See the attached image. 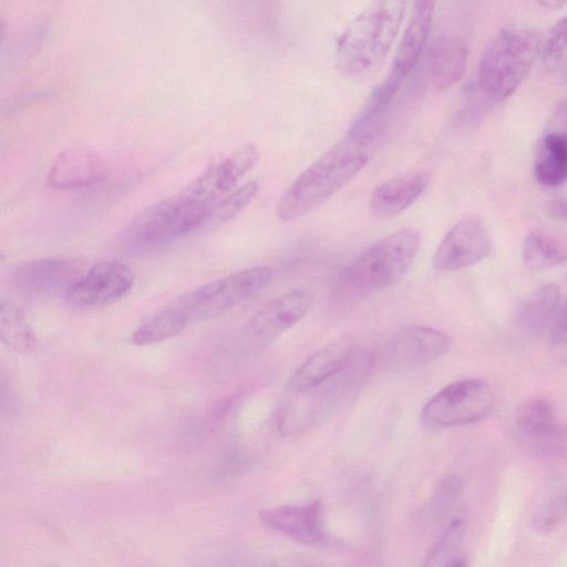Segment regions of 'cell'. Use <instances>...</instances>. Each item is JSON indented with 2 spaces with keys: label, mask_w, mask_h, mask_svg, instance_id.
I'll use <instances>...</instances> for the list:
<instances>
[{
  "label": "cell",
  "mask_w": 567,
  "mask_h": 567,
  "mask_svg": "<svg viewBox=\"0 0 567 567\" xmlns=\"http://www.w3.org/2000/svg\"><path fill=\"white\" fill-rule=\"evenodd\" d=\"M529 455L542 460L567 457V423L560 422L554 431L539 441L523 449Z\"/></svg>",
  "instance_id": "30"
},
{
  "label": "cell",
  "mask_w": 567,
  "mask_h": 567,
  "mask_svg": "<svg viewBox=\"0 0 567 567\" xmlns=\"http://www.w3.org/2000/svg\"><path fill=\"white\" fill-rule=\"evenodd\" d=\"M189 323L175 305L169 306L142 322L132 333L137 346L153 344L179 334Z\"/></svg>",
  "instance_id": "24"
},
{
  "label": "cell",
  "mask_w": 567,
  "mask_h": 567,
  "mask_svg": "<svg viewBox=\"0 0 567 567\" xmlns=\"http://www.w3.org/2000/svg\"><path fill=\"white\" fill-rule=\"evenodd\" d=\"M450 347L451 338L444 331L426 326H409L392 337L389 358L395 369L411 370L439 360Z\"/></svg>",
  "instance_id": "17"
},
{
  "label": "cell",
  "mask_w": 567,
  "mask_h": 567,
  "mask_svg": "<svg viewBox=\"0 0 567 567\" xmlns=\"http://www.w3.org/2000/svg\"><path fill=\"white\" fill-rule=\"evenodd\" d=\"M539 32L526 25H508L487 44L481 59L477 89L494 102L509 97L528 75L539 58Z\"/></svg>",
  "instance_id": "3"
},
{
  "label": "cell",
  "mask_w": 567,
  "mask_h": 567,
  "mask_svg": "<svg viewBox=\"0 0 567 567\" xmlns=\"http://www.w3.org/2000/svg\"><path fill=\"white\" fill-rule=\"evenodd\" d=\"M134 274L118 260H105L93 265L65 292V298L79 307H96L112 303L132 289Z\"/></svg>",
  "instance_id": "12"
},
{
  "label": "cell",
  "mask_w": 567,
  "mask_h": 567,
  "mask_svg": "<svg viewBox=\"0 0 567 567\" xmlns=\"http://www.w3.org/2000/svg\"><path fill=\"white\" fill-rule=\"evenodd\" d=\"M435 4L436 0H414L392 66L381 82L388 90L401 93L405 80L417 65L429 39Z\"/></svg>",
  "instance_id": "14"
},
{
  "label": "cell",
  "mask_w": 567,
  "mask_h": 567,
  "mask_svg": "<svg viewBox=\"0 0 567 567\" xmlns=\"http://www.w3.org/2000/svg\"><path fill=\"white\" fill-rule=\"evenodd\" d=\"M420 246L421 235L411 227L378 240L342 269L340 291L357 297L395 285L409 271Z\"/></svg>",
  "instance_id": "4"
},
{
  "label": "cell",
  "mask_w": 567,
  "mask_h": 567,
  "mask_svg": "<svg viewBox=\"0 0 567 567\" xmlns=\"http://www.w3.org/2000/svg\"><path fill=\"white\" fill-rule=\"evenodd\" d=\"M546 210L550 218L567 221V198H555L550 200Z\"/></svg>",
  "instance_id": "34"
},
{
  "label": "cell",
  "mask_w": 567,
  "mask_h": 567,
  "mask_svg": "<svg viewBox=\"0 0 567 567\" xmlns=\"http://www.w3.org/2000/svg\"><path fill=\"white\" fill-rule=\"evenodd\" d=\"M514 423L519 443L524 447L547 435L560 421L550 399L533 395L522 400L516 406Z\"/></svg>",
  "instance_id": "21"
},
{
  "label": "cell",
  "mask_w": 567,
  "mask_h": 567,
  "mask_svg": "<svg viewBox=\"0 0 567 567\" xmlns=\"http://www.w3.org/2000/svg\"><path fill=\"white\" fill-rule=\"evenodd\" d=\"M85 271L75 257H47L23 261L12 271L19 292L30 298H43L65 292Z\"/></svg>",
  "instance_id": "11"
},
{
  "label": "cell",
  "mask_w": 567,
  "mask_h": 567,
  "mask_svg": "<svg viewBox=\"0 0 567 567\" xmlns=\"http://www.w3.org/2000/svg\"><path fill=\"white\" fill-rule=\"evenodd\" d=\"M0 336L2 342L19 353H27L34 347V336L23 311L11 300H1Z\"/></svg>",
  "instance_id": "26"
},
{
  "label": "cell",
  "mask_w": 567,
  "mask_h": 567,
  "mask_svg": "<svg viewBox=\"0 0 567 567\" xmlns=\"http://www.w3.org/2000/svg\"><path fill=\"white\" fill-rule=\"evenodd\" d=\"M546 9H560L567 4V0H537Z\"/></svg>",
  "instance_id": "35"
},
{
  "label": "cell",
  "mask_w": 567,
  "mask_h": 567,
  "mask_svg": "<svg viewBox=\"0 0 567 567\" xmlns=\"http://www.w3.org/2000/svg\"><path fill=\"white\" fill-rule=\"evenodd\" d=\"M364 353L349 339L323 346L296 369L285 393H301L333 380L353 367Z\"/></svg>",
  "instance_id": "13"
},
{
  "label": "cell",
  "mask_w": 567,
  "mask_h": 567,
  "mask_svg": "<svg viewBox=\"0 0 567 567\" xmlns=\"http://www.w3.org/2000/svg\"><path fill=\"white\" fill-rule=\"evenodd\" d=\"M539 59L559 83H567V17L557 21L542 42Z\"/></svg>",
  "instance_id": "28"
},
{
  "label": "cell",
  "mask_w": 567,
  "mask_h": 567,
  "mask_svg": "<svg viewBox=\"0 0 567 567\" xmlns=\"http://www.w3.org/2000/svg\"><path fill=\"white\" fill-rule=\"evenodd\" d=\"M566 504H567V497H566Z\"/></svg>",
  "instance_id": "36"
},
{
  "label": "cell",
  "mask_w": 567,
  "mask_h": 567,
  "mask_svg": "<svg viewBox=\"0 0 567 567\" xmlns=\"http://www.w3.org/2000/svg\"><path fill=\"white\" fill-rule=\"evenodd\" d=\"M494 401V392L485 380H457L429 399L422 409L421 421L432 430L472 424L489 414Z\"/></svg>",
  "instance_id": "7"
},
{
  "label": "cell",
  "mask_w": 567,
  "mask_h": 567,
  "mask_svg": "<svg viewBox=\"0 0 567 567\" xmlns=\"http://www.w3.org/2000/svg\"><path fill=\"white\" fill-rule=\"evenodd\" d=\"M549 347L558 363H567V298L551 321L549 330Z\"/></svg>",
  "instance_id": "31"
},
{
  "label": "cell",
  "mask_w": 567,
  "mask_h": 567,
  "mask_svg": "<svg viewBox=\"0 0 567 567\" xmlns=\"http://www.w3.org/2000/svg\"><path fill=\"white\" fill-rule=\"evenodd\" d=\"M213 20L240 41L269 37L279 18L278 0H205Z\"/></svg>",
  "instance_id": "8"
},
{
  "label": "cell",
  "mask_w": 567,
  "mask_h": 567,
  "mask_svg": "<svg viewBox=\"0 0 567 567\" xmlns=\"http://www.w3.org/2000/svg\"><path fill=\"white\" fill-rule=\"evenodd\" d=\"M212 207L179 192L136 215L122 234V245L137 252L162 248L206 225Z\"/></svg>",
  "instance_id": "5"
},
{
  "label": "cell",
  "mask_w": 567,
  "mask_h": 567,
  "mask_svg": "<svg viewBox=\"0 0 567 567\" xmlns=\"http://www.w3.org/2000/svg\"><path fill=\"white\" fill-rule=\"evenodd\" d=\"M567 261V247L555 237L532 231L524 240L523 262L529 270H545Z\"/></svg>",
  "instance_id": "25"
},
{
  "label": "cell",
  "mask_w": 567,
  "mask_h": 567,
  "mask_svg": "<svg viewBox=\"0 0 567 567\" xmlns=\"http://www.w3.org/2000/svg\"><path fill=\"white\" fill-rule=\"evenodd\" d=\"M258 190V179H250L231 190L213 205L206 225L219 226L228 223L250 204Z\"/></svg>",
  "instance_id": "29"
},
{
  "label": "cell",
  "mask_w": 567,
  "mask_h": 567,
  "mask_svg": "<svg viewBox=\"0 0 567 567\" xmlns=\"http://www.w3.org/2000/svg\"><path fill=\"white\" fill-rule=\"evenodd\" d=\"M465 522L463 518H454L444 534L430 550L426 566H453L467 565L464 551Z\"/></svg>",
  "instance_id": "27"
},
{
  "label": "cell",
  "mask_w": 567,
  "mask_h": 567,
  "mask_svg": "<svg viewBox=\"0 0 567 567\" xmlns=\"http://www.w3.org/2000/svg\"><path fill=\"white\" fill-rule=\"evenodd\" d=\"M462 488V482L456 475H449L444 477L436 488V505L445 507L447 504L454 502Z\"/></svg>",
  "instance_id": "32"
},
{
  "label": "cell",
  "mask_w": 567,
  "mask_h": 567,
  "mask_svg": "<svg viewBox=\"0 0 567 567\" xmlns=\"http://www.w3.org/2000/svg\"><path fill=\"white\" fill-rule=\"evenodd\" d=\"M468 49L465 40L454 33L437 35L427 53L429 78L437 90H446L458 82L466 70Z\"/></svg>",
  "instance_id": "20"
},
{
  "label": "cell",
  "mask_w": 567,
  "mask_h": 567,
  "mask_svg": "<svg viewBox=\"0 0 567 567\" xmlns=\"http://www.w3.org/2000/svg\"><path fill=\"white\" fill-rule=\"evenodd\" d=\"M106 165L101 156L87 148L61 152L48 174V184L55 189H78L94 185L106 177Z\"/></svg>",
  "instance_id": "18"
},
{
  "label": "cell",
  "mask_w": 567,
  "mask_h": 567,
  "mask_svg": "<svg viewBox=\"0 0 567 567\" xmlns=\"http://www.w3.org/2000/svg\"><path fill=\"white\" fill-rule=\"evenodd\" d=\"M560 303L556 285H545L534 290L517 308L515 321L520 330L537 336L553 321Z\"/></svg>",
  "instance_id": "22"
},
{
  "label": "cell",
  "mask_w": 567,
  "mask_h": 567,
  "mask_svg": "<svg viewBox=\"0 0 567 567\" xmlns=\"http://www.w3.org/2000/svg\"><path fill=\"white\" fill-rule=\"evenodd\" d=\"M547 132L567 135V99L555 106L548 121Z\"/></svg>",
  "instance_id": "33"
},
{
  "label": "cell",
  "mask_w": 567,
  "mask_h": 567,
  "mask_svg": "<svg viewBox=\"0 0 567 567\" xmlns=\"http://www.w3.org/2000/svg\"><path fill=\"white\" fill-rule=\"evenodd\" d=\"M429 175L409 172L393 176L377 186L369 198V210L378 218H392L409 208L426 189Z\"/></svg>",
  "instance_id": "19"
},
{
  "label": "cell",
  "mask_w": 567,
  "mask_h": 567,
  "mask_svg": "<svg viewBox=\"0 0 567 567\" xmlns=\"http://www.w3.org/2000/svg\"><path fill=\"white\" fill-rule=\"evenodd\" d=\"M534 175L550 187L567 181V135L546 131L536 153Z\"/></svg>",
  "instance_id": "23"
},
{
  "label": "cell",
  "mask_w": 567,
  "mask_h": 567,
  "mask_svg": "<svg viewBox=\"0 0 567 567\" xmlns=\"http://www.w3.org/2000/svg\"><path fill=\"white\" fill-rule=\"evenodd\" d=\"M492 241L484 221L474 215L458 220L439 244L432 265L436 271L468 268L488 256Z\"/></svg>",
  "instance_id": "10"
},
{
  "label": "cell",
  "mask_w": 567,
  "mask_h": 567,
  "mask_svg": "<svg viewBox=\"0 0 567 567\" xmlns=\"http://www.w3.org/2000/svg\"><path fill=\"white\" fill-rule=\"evenodd\" d=\"M259 157V151L254 144H245L205 169L182 193L213 206L236 187Z\"/></svg>",
  "instance_id": "15"
},
{
  "label": "cell",
  "mask_w": 567,
  "mask_h": 567,
  "mask_svg": "<svg viewBox=\"0 0 567 567\" xmlns=\"http://www.w3.org/2000/svg\"><path fill=\"white\" fill-rule=\"evenodd\" d=\"M259 520L268 529L303 545L326 546L330 543L320 501L262 509L259 512Z\"/></svg>",
  "instance_id": "16"
},
{
  "label": "cell",
  "mask_w": 567,
  "mask_h": 567,
  "mask_svg": "<svg viewBox=\"0 0 567 567\" xmlns=\"http://www.w3.org/2000/svg\"><path fill=\"white\" fill-rule=\"evenodd\" d=\"M374 148L346 133L286 188L276 206L278 218L292 221L317 209L368 165Z\"/></svg>",
  "instance_id": "1"
},
{
  "label": "cell",
  "mask_w": 567,
  "mask_h": 567,
  "mask_svg": "<svg viewBox=\"0 0 567 567\" xmlns=\"http://www.w3.org/2000/svg\"><path fill=\"white\" fill-rule=\"evenodd\" d=\"M406 0H370L338 39L336 65L347 79L377 71L400 31Z\"/></svg>",
  "instance_id": "2"
},
{
  "label": "cell",
  "mask_w": 567,
  "mask_h": 567,
  "mask_svg": "<svg viewBox=\"0 0 567 567\" xmlns=\"http://www.w3.org/2000/svg\"><path fill=\"white\" fill-rule=\"evenodd\" d=\"M313 302V293L305 288L275 297L248 320L244 329L246 340L255 348L269 346L306 317Z\"/></svg>",
  "instance_id": "9"
},
{
  "label": "cell",
  "mask_w": 567,
  "mask_h": 567,
  "mask_svg": "<svg viewBox=\"0 0 567 567\" xmlns=\"http://www.w3.org/2000/svg\"><path fill=\"white\" fill-rule=\"evenodd\" d=\"M271 279L268 266L245 268L192 290L174 305L189 322L214 318L262 292Z\"/></svg>",
  "instance_id": "6"
}]
</instances>
